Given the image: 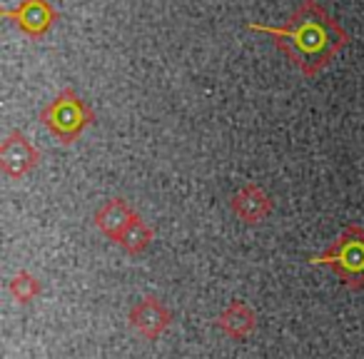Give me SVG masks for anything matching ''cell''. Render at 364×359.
I'll return each instance as SVG.
<instances>
[{"label": "cell", "instance_id": "11", "mask_svg": "<svg viewBox=\"0 0 364 359\" xmlns=\"http://www.w3.org/2000/svg\"><path fill=\"white\" fill-rule=\"evenodd\" d=\"M8 289H11L13 299H16L18 304H31L33 299L41 297L43 284H41V279H38L33 272H28V269H21V272L13 274Z\"/></svg>", "mask_w": 364, "mask_h": 359}, {"label": "cell", "instance_id": "1", "mask_svg": "<svg viewBox=\"0 0 364 359\" xmlns=\"http://www.w3.org/2000/svg\"><path fill=\"white\" fill-rule=\"evenodd\" d=\"M247 28L267 36L304 77L319 75L352 41L319 0H302L282 26L250 23Z\"/></svg>", "mask_w": 364, "mask_h": 359}, {"label": "cell", "instance_id": "7", "mask_svg": "<svg viewBox=\"0 0 364 359\" xmlns=\"http://www.w3.org/2000/svg\"><path fill=\"white\" fill-rule=\"evenodd\" d=\"M272 198L264 188L259 185L250 183L245 188H240L237 193L232 195L230 200V210L237 220H242L245 225H257V223H264V220L272 215Z\"/></svg>", "mask_w": 364, "mask_h": 359}, {"label": "cell", "instance_id": "8", "mask_svg": "<svg viewBox=\"0 0 364 359\" xmlns=\"http://www.w3.org/2000/svg\"><path fill=\"white\" fill-rule=\"evenodd\" d=\"M137 218H140V215L127 205V200L112 198L95 213V227L100 230L107 240L120 242V237L127 232V227H130Z\"/></svg>", "mask_w": 364, "mask_h": 359}, {"label": "cell", "instance_id": "5", "mask_svg": "<svg viewBox=\"0 0 364 359\" xmlns=\"http://www.w3.org/2000/svg\"><path fill=\"white\" fill-rule=\"evenodd\" d=\"M3 16L33 41L46 38L58 23V11L50 0H21L13 11H6Z\"/></svg>", "mask_w": 364, "mask_h": 359}, {"label": "cell", "instance_id": "9", "mask_svg": "<svg viewBox=\"0 0 364 359\" xmlns=\"http://www.w3.org/2000/svg\"><path fill=\"white\" fill-rule=\"evenodd\" d=\"M220 332H225L230 339H247L257 329V314L245 299H232L215 319Z\"/></svg>", "mask_w": 364, "mask_h": 359}, {"label": "cell", "instance_id": "6", "mask_svg": "<svg viewBox=\"0 0 364 359\" xmlns=\"http://www.w3.org/2000/svg\"><path fill=\"white\" fill-rule=\"evenodd\" d=\"M127 319H130V327L137 334H142V337L152 342V339H160L170 329L172 312L157 297H142L140 302L132 304Z\"/></svg>", "mask_w": 364, "mask_h": 359}, {"label": "cell", "instance_id": "4", "mask_svg": "<svg viewBox=\"0 0 364 359\" xmlns=\"http://www.w3.org/2000/svg\"><path fill=\"white\" fill-rule=\"evenodd\" d=\"M41 162V150L23 135L21 130H11L0 142V170L11 180L31 175Z\"/></svg>", "mask_w": 364, "mask_h": 359}, {"label": "cell", "instance_id": "2", "mask_svg": "<svg viewBox=\"0 0 364 359\" xmlns=\"http://www.w3.org/2000/svg\"><path fill=\"white\" fill-rule=\"evenodd\" d=\"M314 267H327L349 289H364V227L347 225L322 254L309 259Z\"/></svg>", "mask_w": 364, "mask_h": 359}, {"label": "cell", "instance_id": "10", "mask_svg": "<svg viewBox=\"0 0 364 359\" xmlns=\"http://www.w3.org/2000/svg\"><path fill=\"white\" fill-rule=\"evenodd\" d=\"M152 240H155V232H152V227L145 223V220L137 218L135 223L127 227V232L120 237V247L125 250L127 254H132V257H137V254L147 252L152 245Z\"/></svg>", "mask_w": 364, "mask_h": 359}, {"label": "cell", "instance_id": "3", "mask_svg": "<svg viewBox=\"0 0 364 359\" xmlns=\"http://www.w3.org/2000/svg\"><path fill=\"white\" fill-rule=\"evenodd\" d=\"M41 122L63 145H73L95 122V112L73 87H65L41 110Z\"/></svg>", "mask_w": 364, "mask_h": 359}]
</instances>
